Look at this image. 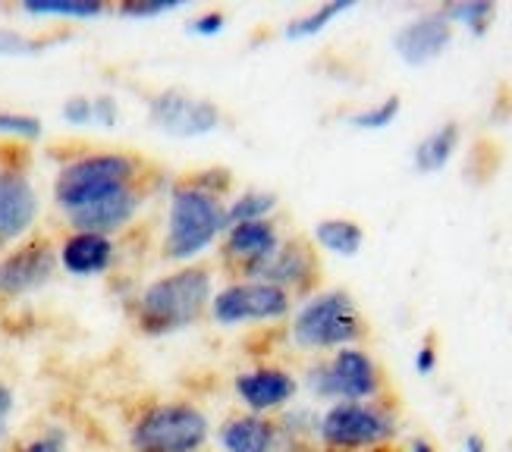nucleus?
<instances>
[{
  "mask_svg": "<svg viewBox=\"0 0 512 452\" xmlns=\"http://www.w3.org/2000/svg\"><path fill=\"white\" fill-rule=\"evenodd\" d=\"M0 452H10V449H4V446H0Z\"/></svg>",
  "mask_w": 512,
  "mask_h": 452,
  "instance_id": "e433bc0d",
  "label": "nucleus"
},
{
  "mask_svg": "<svg viewBox=\"0 0 512 452\" xmlns=\"http://www.w3.org/2000/svg\"><path fill=\"white\" fill-rule=\"evenodd\" d=\"M57 245L44 236H29L0 255V299H29L57 277Z\"/></svg>",
  "mask_w": 512,
  "mask_h": 452,
  "instance_id": "1a4fd4ad",
  "label": "nucleus"
},
{
  "mask_svg": "<svg viewBox=\"0 0 512 452\" xmlns=\"http://www.w3.org/2000/svg\"><path fill=\"white\" fill-rule=\"evenodd\" d=\"M396 431V415L377 402H333L318 421V440L337 452L384 446Z\"/></svg>",
  "mask_w": 512,
  "mask_h": 452,
  "instance_id": "423d86ee",
  "label": "nucleus"
},
{
  "mask_svg": "<svg viewBox=\"0 0 512 452\" xmlns=\"http://www.w3.org/2000/svg\"><path fill=\"white\" fill-rule=\"evenodd\" d=\"M142 161L123 151H88L70 157L54 176V205L63 217L82 211L98 198H107L120 189L139 186Z\"/></svg>",
  "mask_w": 512,
  "mask_h": 452,
  "instance_id": "7ed1b4c3",
  "label": "nucleus"
},
{
  "mask_svg": "<svg viewBox=\"0 0 512 452\" xmlns=\"http://www.w3.org/2000/svg\"><path fill=\"white\" fill-rule=\"evenodd\" d=\"M220 252H224V261L230 267L239 270L242 280H249L258 267H264L274 258V252L280 248L283 236L277 230L274 220H255V223H233L227 226L224 239H220Z\"/></svg>",
  "mask_w": 512,
  "mask_h": 452,
  "instance_id": "f8f14e48",
  "label": "nucleus"
},
{
  "mask_svg": "<svg viewBox=\"0 0 512 452\" xmlns=\"http://www.w3.org/2000/svg\"><path fill=\"white\" fill-rule=\"evenodd\" d=\"M399 110H403V98L399 95H390L377 104H368L362 110L349 113V126L359 129V132H381V129H390L399 117Z\"/></svg>",
  "mask_w": 512,
  "mask_h": 452,
  "instance_id": "393cba45",
  "label": "nucleus"
},
{
  "mask_svg": "<svg viewBox=\"0 0 512 452\" xmlns=\"http://www.w3.org/2000/svg\"><path fill=\"white\" fill-rule=\"evenodd\" d=\"M117 239L98 233H66L57 245V264L73 280H95L114 270L117 264Z\"/></svg>",
  "mask_w": 512,
  "mask_h": 452,
  "instance_id": "dca6fc26",
  "label": "nucleus"
},
{
  "mask_svg": "<svg viewBox=\"0 0 512 452\" xmlns=\"http://www.w3.org/2000/svg\"><path fill=\"white\" fill-rule=\"evenodd\" d=\"M32 19H57V22H92L107 13L104 0H26L19 7Z\"/></svg>",
  "mask_w": 512,
  "mask_h": 452,
  "instance_id": "412c9836",
  "label": "nucleus"
},
{
  "mask_svg": "<svg viewBox=\"0 0 512 452\" xmlns=\"http://www.w3.org/2000/svg\"><path fill=\"white\" fill-rule=\"evenodd\" d=\"M305 387L311 396L330 402H371L381 393V368L365 349L346 346L311 368Z\"/></svg>",
  "mask_w": 512,
  "mask_h": 452,
  "instance_id": "0eeeda50",
  "label": "nucleus"
},
{
  "mask_svg": "<svg viewBox=\"0 0 512 452\" xmlns=\"http://www.w3.org/2000/svg\"><path fill=\"white\" fill-rule=\"evenodd\" d=\"M214 299V277L202 264H183L170 274L151 280L136 302L132 318L145 336H173L198 324Z\"/></svg>",
  "mask_w": 512,
  "mask_h": 452,
  "instance_id": "f03ea898",
  "label": "nucleus"
},
{
  "mask_svg": "<svg viewBox=\"0 0 512 452\" xmlns=\"http://www.w3.org/2000/svg\"><path fill=\"white\" fill-rule=\"evenodd\" d=\"M224 452H277V424L264 415H236L220 427Z\"/></svg>",
  "mask_w": 512,
  "mask_h": 452,
  "instance_id": "a211bd4d",
  "label": "nucleus"
},
{
  "mask_svg": "<svg viewBox=\"0 0 512 452\" xmlns=\"http://www.w3.org/2000/svg\"><path fill=\"white\" fill-rule=\"evenodd\" d=\"M148 120L170 139H205L224 126V113L202 95L183 92V88H164V92L148 98Z\"/></svg>",
  "mask_w": 512,
  "mask_h": 452,
  "instance_id": "9d476101",
  "label": "nucleus"
},
{
  "mask_svg": "<svg viewBox=\"0 0 512 452\" xmlns=\"http://www.w3.org/2000/svg\"><path fill=\"white\" fill-rule=\"evenodd\" d=\"M183 7H186L183 0H126V4L117 7V13L126 19H158Z\"/></svg>",
  "mask_w": 512,
  "mask_h": 452,
  "instance_id": "bb28decb",
  "label": "nucleus"
},
{
  "mask_svg": "<svg viewBox=\"0 0 512 452\" xmlns=\"http://www.w3.org/2000/svg\"><path fill=\"white\" fill-rule=\"evenodd\" d=\"M189 35L195 38H214L227 29V13H220V10H208V13H198L189 19Z\"/></svg>",
  "mask_w": 512,
  "mask_h": 452,
  "instance_id": "2f4dec72",
  "label": "nucleus"
},
{
  "mask_svg": "<svg viewBox=\"0 0 512 452\" xmlns=\"http://www.w3.org/2000/svg\"><path fill=\"white\" fill-rule=\"evenodd\" d=\"M415 371L421 374V377H431L434 371H437V346H434V339L428 336L425 343L418 346V352H415Z\"/></svg>",
  "mask_w": 512,
  "mask_h": 452,
  "instance_id": "72a5a7b5",
  "label": "nucleus"
},
{
  "mask_svg": "<svg viewBox=\"0 0 512 452\" xmlns=\"http://www.w3.org/2000/svg\"><path fill=\"white\" fill-rule=\"evenodd\" d=\"M311 239H315L324 252L337 255V258H355L365 245V230L359 220L349 217H327L318 220L315 230H311Z\"/></svg>",
  "mask_w": 512,
  "mask_h": 452,
  "instance_id": "aec40b11",
  "label": "nucleus"
},
{
  "mask_svg": "<svg viewBox=\"0 0 512 452\" xmlns=\"http://www.w3.org/2000/svg\"><path fill=\"white\" fill-rule=\"evenodd\" d=\"M211 437L208 415L192 402H154L129 424V452H202Z\"/></svg>",
  "mask_w": 512,
  "mask_h": 452,
  "instance_id": "39448f33",
  "label": "nucleus"
},
{
  "mask_svg": "<svg viewBox=\"0 0 512 452\" xmlns=\"http://www.w3.org/2000/svg\"><path fill=\"white\" fill-rule=\"evenodd\" d=\"M66 449H70V437L57 424L44 427V431L32 434L29 440H22L16 446V452H66Z\"/></svg>",
  "mask_w": 512,
  "mask_h": 452,
  "instance_id": "c85d7f7f",
  "label": "nucleus"
},
{
  "mask_svg": "<svg viewBox=\"0 0 512 452\" xmlns=\"http://www.w3.org/2000/svg\"><path fill=\"white\" fill-rule=\"evenodd\" d=\"M227 198L224 189L205 179L176 183L167 201L161 255L173 264H195L227 233Z\"/></svg>",
  "mask_w": 512,
  "mask_h": 452,
  "instance_id": "f257e3e1",
  "label": "nucleus"
},
{
  "mask_svg": "<svg viewBox=\"0 0 512 452\" xmlns=\"http://www.w3.org/2000/svg\"><path fill=\"white\" fill-rule=\"evenodd\" d=\"M462 452H487V440L481 437V434H465V440H462Z\"/></svg>",
  "mask_w": 512,
  "mask_h": 452,
  "instance_id": "f704fd0d",
  "label": "nucleus"
},
{
  "mask_svg": "<svg viewBox=\"0 0 512 452\" xmlns=\"http://www.w3.org/2000/svg\"><path fill=\"white\" fill-rule=\"evenodd\" d=\"M318 277V258L311 252V245L302 239H283L280 248L274 252V258L264 267H258L249 280H264L271 286L286 289L289 296L299 289H308Z\"/></svg>",
  "mask_w": 512,
  "mask_h": 452,
  "instance_id": "f3484780",
  "label": "nucleus"
},
{
  "mask_svg": "<svg viewBox=\"0 0 512 452\" xmlns=\"http://www.w3.org/2000/svg\"><path fill=\"white\" fill-rule=\"evenodd\" d=\"M289 311H293V296L264 280H233L224 289H214L208 308L211 321L220 327L277 324L289 318Z\"/></svg>",
  "mask_w": 512,
  "mask_h": 452,
  "instance_id": "6e6552de",
  "label": "nucleus"
},
{
  "mask_svg": "<svg viewBox=\"0 0 512 452\" xmlns=\"http://www.w3.org/2000/svg\"><path fill=\"white\" fill-rule=\"evenodd\" d=\"M409 452H437V449H434V443H431V440L415 437V440L409 443Z\"/></svg>",
  "mask_w": 512,
  "mask_h": 452,
  "instance_id": "c9c22d12",
  "label": "nucleus"
},
{
  "mask_svg": "<svg viewBox=\"0 0 512 452\" xmlns=\"http://www.w3.org/2000/svg\"><path fill=\"white\" fill-rule=\"evenodd\" d=\"M44 135V123L32 113H19V110H0V139H13V142H38Z\"/></svg>",
  "mask_w": 512,
  "mask_h": 452,
  "instance_id": "a878e982",
  "label": "nucleus"
},
{
  "mask_svg": "<svg viewBox=\"0 0 512 452\" xmlns=\"http://www.w3.org/2000/svg\"><path fill=\"white\" fill-rule=\"evenodd\" d=\"M142 208H145V192L139 186H129L85 205L82 211L66 217V223H70L73 233H98L114 239L126 226H132V220L142 214Z\"/></svg>",
  "mask_w": 512,
  "mask_h": 452,
  "instance_id": "4468645a",
  "label": "nucleus"
},
{
  "mask_svg": "<svg viewBox=\"0 0 512 452\" xmlns=\"http://www.w3.org/2000/svg\"><path fill=\"white\" fill-rule=\"evenodd\" d=\"M13 412H16V393H13V387H7V383L0 380V443H4L10 434Z\"/></svg>",
  "mask_w": 512,
  "mask_h": 452,
  "instance_id": "473e14b6",
  "label": "nucleus"
},
{
  "mask_svg": "<svg viewBox=\"0 0 512 452\" xmlns=\"http://www.w3.org/2000/svg\"><path fill=\"white\" fill-rule=\"evenodd\" d=\"M277 211V195L274 192H261V189H246L227 201V223H255V220H271Z\"/></svg>",
  "mask_w": 512,
  "mask_h": 452,
  "instance_id": "b1692460",
  "label": "nucleus"
},
{
  "mask_svg": "<svg viewBox=\"0 0 512 452\" xmlns=\"http://www.w3.org/2000/svg\"><path fill=\"white\" fill-rule=\"evenodd\" d=\"M459 142H462V129L459 123H440L434 132H428L425 139H421L412 151V164L418 173H440V170H447L450 161L456 157L459 151Z\"/></svg>",
  "mask_w": 512,
  "mask_h": 452,
  "instance_id": "6ab92c4d",
  "label": "nucleus"
},
{
  "mask_svg": "<svg viewBox=\"0 0 512 452\" xmlns=\"http://www.w3.org/2000/svg\"><path fill=\"white\" fill-rule=\"evenodd\" d=\"M233 393L236 399L246 405L249 415H271L283 412L289 402L299 393V380L283 371V368H255V371H242L233 380Z\"/></svg>",
  "mask_w": 512,
  "mask_h": 452,
  "instance_id": "2eb2a0df",
  "label": "nucleus"
},
{
  "mask_svg": "<svg viewBox=\"0 0 512 452\" xmlns=\"http://www.w3.org/2000/svg\"><path fill=\"white\" fill-rule=\"evenodd\" d=\"M41 38H32L26 32H16V29H0V57H32L44 51Z\"/></svg>",
  "mask_w": 512,
  "mask_h": 452,
  "instance_id": "cd10ccee",
  "label": "nucleus"
},
{
  "mask_svg": "<svg viewBox=\"0 0 512 452\" xmlns=\"http://www.w3.org/2000/svg\"><path fill=\"white\" fill-rule=\"evenodd\" d=\"M362 336V311L343 289H327L311 296L308 302H302V308L293 314V324H289V339L308 352H337L355 346Z\"/></svg>",
  "mask_w": 512,
  "mask_h": 452,
  "instance_id": "20e7f679",
  "label": "nucleus"
},
{
  "mask_svg": "<svg viewBox=\"0 0 512 452\" xmlns=\"http://www.w3.org/2000/svg\"><path fill=\"white\" fill-rule=\"evenodd\" d=\"M41 217V195L32 176L16 167H0V248H13L16 242L29 239Z\"/></svg>",
  "mask_w": 512,
  "mask_h": 452,
  "instance_id": "9b49d317",
  "label": "nucleus"
},
{
  "mask_svg": "<svg viewBox=\"0 0 512 452\" xmlns=\"http://www.w3.org/2000/svg\"><path fill=\"white\" fill-rule=\"evenodd\" d=\"M443 16L453 22V29L462 26L469 35L475 38H484L491 32L494 19H497V4L494 0H456V4H447L440 7Z\"/></svg>",
  "mask_w": 512,
  "mask_h": 452,
  "instance_id": "5701e85b",
  "label": "nucleus"
},
{
  "mask_svg": "<svg viewBox=\"0 0 512 452\" xmlns=\"http://www.w3.org/2000/svg\"><path fill=\"white\" fill-rule=\"evenodd\" d=\"M60 117L63 123H70V126H92L95 117H92V98L88 95H73V98H66L63 107H60Z\"/></svg>",
  "mask_w": 512,
  "mask_h": 452,
  "instance_id": "7c9ffc66",
  "label": "nucleus"
},
{
  "mask_svg": "<svg viewBox=\"0 0 512 452\" xmlns=\"http://www.w3.org/2000/svg\"><path fill=\"white\" fill-rule=\"evenodd\" d=\"M450 44H453V22L443 16V10L421 13V16L403 22L393 35L396 57L409 66H428V63L440 60Z\"/></svg>",
  "mask_w": 512,
  "mask_h": 452,
  "instance_id": "ddd939ff",
  "label": "nucleus"
},
{
  "mask_svg": "<svg viewBox=\"0 0 512 452\" xmlns=\"http://www.w3.org/2000/svg\"><path fill=\"white\" fill-rule=\"evenodd\" d=\"M92 117L98 129H117L123 123V110H120V101L114 95H95L92 98Z\"/></svg>",
  "mask_w": 512,
  "mask_h": 452,
  "instance_id": "c756f323",
  "label": "nucleus"
},
{
  "mask_svg": "<svg viewBox=\"0 0 512 452\" xmlns=\"http://www.w3.org/2000/svg\"><path fill=\"white\" fill-rule=\"evenodd\" d=\"M349 10H355V0H327V4L308 10L296 19H289L286 29H283V38L286 41H308V38L327 32L333 22H337L340 16H346Z\"/></svg>",
  "mask_w": 512,
  "mask_h": 452,
  "instance_id": "4be33fe9",
  "label": "nucleus"
}]
</instances>
